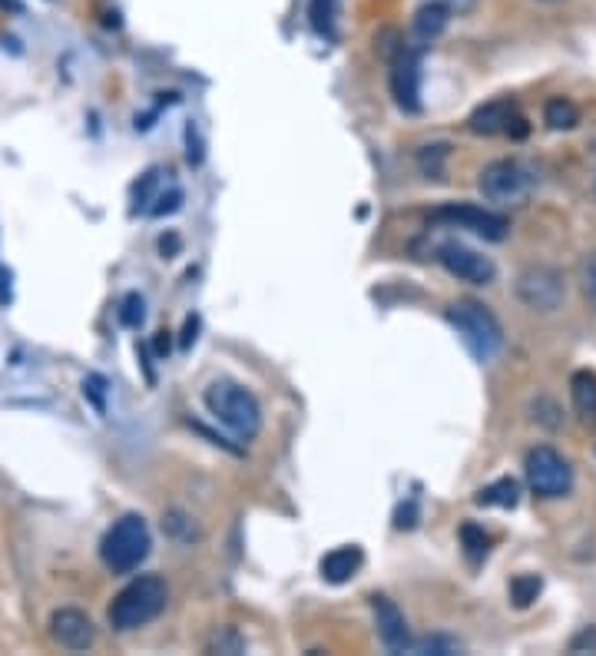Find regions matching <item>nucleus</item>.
<instances>
[{
    "label": "nucleus",
    "instance_id": "1",
    "mask_svg": "<svg viewBox=\"0 0 596 656\" xmlns=\"http://www.w3.org/2000/svg\"><path fill=\"white\" fill-rule=\"evenodd\" d=\"M166 600H169L166 580L156 574H143V577L130 580V584L113 597L106 617H110L113 630L130 633V630L146 627V623H153L159 613L166 610Z\"/></svg>",
    "mask_w": 596,
    "mask_h": 656
},
{
    "label": "nucleus",
    "instance_id": "2",
    "mask_svg": "<svg viewBox=\"0 0 596 656\" xmlns=\"http://www.w3.org/2000/svg\"><path fill=\"white\" fill-rule=\"evenodd\" d=\"M202 401H206L209 415L216 418L219 425H226L239 441H252L262 431V408L246 385L219 378V382H212L206 388Z\"/></svg>",
    "mask_w": 596,
    "mask_h": 656
},
{
    "label": "nucleus",
    "instance_id": "3",
    "mask_svg": "<svg viewBox=\"0 0 596 656\" xmlns=\"http://www.w3.org/2000/svg\"><path fill=\"white\" fill-rule=\"evenodd\" d=\"M447 322L454 325V332L461 335V342L467 345L477 362H491L504 345V328L494 319V312L487 305L474 302V299H461L447 309Z\"/></svg>",
    "mask_w": 596,
    "mask_h": 656
},
{
    "label": "nucleus",
    "instance_id": "4",
    "mask_svg": "<svg viewBox=\"0 0 596 656\" xmlns=\"http://www.w3.org/2000/svg\"><path fill=\"white\" fill-rule=\"evenodd\" d=\"M153 537L140 514H123L100 541V557L113 574H133L136 567L149 557Z\"/></svg>",
    "mask_w": 596,
    "mask_h": 656
},
{
    "label": "nucleus",
    "instance_id": "5",
    "mask_svg": "<svg viewBox=\"0 0 596 656\" xmlns=\"http://www.w3.org/2000/svg\"><path fill=\"white\" fill-rule=\"evenodd\" d=\"M477 186H481L484 199H491V203L520 206L537 193L540 176L534 166H527L520 160H494L491 166H484Z\"/></svg>",
    "mask_w": 596,
    "mask_h": 656
},
{
    "label": "nucleus",
    "instance_id": "6",
    "mask_svg": "<svg viewBox=\"0 0 596 656\" xmlns=\"http://www.w3.org/2000/svg\"><path fill=\"white\" fill-rule=\"evenodd\" d=\"M524 474H527L530 491L537 497H547V501H557V497H567L573 491L570 461L563 458L560 451L547 448V444H537V448L527 451Z\"/></svg>",
    "mask_w": 596,
    "mask_h": 656
},
{
    "label": "nucleus",
    "instance_id": "7",
    "mask_svg": "<svg viewBox=\"0 0 596 656\" xmlns=\"http://www.w3.org/2000/svg\"><path fill=\"white\" fill-rule=\"evenodd\" d=\"M431 226H447V229H467L474 236L487 242H504L510 232V219L494 209L474 206V203H444L428 216Z\"/></svg>",
    "mask_w": 596,
    "mask_h": 656
},
{
    "label": "nucleus",
    "instance_id": "8",
    "mask_svg": "<svg viewBox=\"0 0 596 656\" xmlns=\"http://www.w3.org/2000/svg\"><path fill=\"white\" fill-rule=\"evenodd\" d=\"M563 295H567V285H563V275L550 266H530L520 272L517 279V299L534 312H553L560 309Z\"/></svg>",
    "mask_w": 596,
    "mask_h": 656
},
{
    "label": "nucleus",
    "instance_id": "9",
    "mask_svg": "<svg viewBox=\"0 0 596 656\" xmlns=\"http://www.w3.org/2000/svg\"><path fill=\"white\" fill-rule=\"evenodd\" d=\"M434 259L441 262L447 275H454V279H461V282H471V285H491L497 275L494 259L471 246H464V242H441Z\"/></svg>",
    "mask_w": 596,
    "mask_h": 656
},
{
    "label": "nucleus",
    "instance_id": "10",
    "mask_svg": "<svg viewBox=\"0 0 596 656\" xmlns=\"http://www.w3.org/2000/svg\"><path fill=\"white\" fill-rule=\"evenodd\" d=\"M391 97L404 113H421V54L401 47L391 57Z\"/></svg>",
    "mask_w": 596,
    "mask_h": 656
},
{
    "label": "nucleus",
    "instance_id": "11",
    "mask_svg": "<svg viewBox=\"0 0 596 656\" xmlns=\"http://www.w3.org/2000/svg\"><path fill=\"white\" fill-rule=\"evenodd\" d=\"M50 637L60 643L63 650H90L97 640V627L83 610L63 607L50 617Z\"/></svg>",
    "mask_w": 596,
    "mask_h": 656
},
{
    "label": "nucleus",
    "instance_id": "12",
    "mask_svg": "<svg viewBox=\"0 0 596 656\" xmlns=\"http://www.w3.org/2000/svg\"><path fill=\"white\" fill-rule=\"evenodd\" d=\"M371 613H375V627H378V637L381 643L391 650V653H404L411 650V633H408V620L404 613L398 610L395 600H388L385 594H375L371 597Z\"/></svg>",
    "mask_w": 596,
    "mask_h": 656
},
{
    "label": "nucleus",
    "instance_id": "13",
    "mask_svg": "<svg viewBox=\"0 0 596 656\" xmlns=\"http://www.w3.org/2000/svg\"><path fill=\"white\" fill-rule=\"evenodd\" d=\"M514 116H517V103L510 97H500V100L484 103V107H477L471 113V120H467V130L477 136H497V133H507Z\"/></svg>",
    "mask_w": 596,
    "mask_h": 656
},
{
    "label": "nucleus",
    "instance_id": "14",
    "mask_svg": "<svg viewBox=\"0 0 596 656\" xmlns=\"http://www.w3.org/2000/svg\"><path fill=\"white\" fill-rule=\"evenodd\" d=\"M361 564H365V550H361L358 544H342V547L328 550V554L322 557V564H318V570H322L325 584H348V580L361 570Z\"/></svg>",
    "mask_w": 596,
    "mask_h": 656
},
{
    "label": "nucleus",
    "instance_id": "15",
    "mask_svg": "<svg viewBox=\"0 0 596 656\" xmlns=\"http://www.w3.org/2000/svg\"><path fill=\"white\" fill-rule=\"evenodd\" d=\"M570 398H573V411L580 415V421L587 428H596V372L590 368H580L570 378Z\"/></svg>",
    "mask_w": 596,
    "mask_h": 656
},
{
    "label": "nucleus",
    "instance_id": "16",
    "mask_svg": "<svg viewBox=\"0 0 596 656\" xmlns=\"http://www.w3.org/2000/svg\"><path fill=\"white\" fill-rule=\"evenodd\" d=\"M447 20H451V10L447 7H441V4H424L418 14H414V40H418V47H424V44H434L444 30H447Z\"/></svg>",
    "mask_w": 596,
    "mask_h": 656
},
{
    "label": "nucleus",
    "instance_id": "17",
    "mask_svg": "<svg viewBox=\"0 0 596 656\" xmlns=\"http://www.w3.org/2000/svg\"><path fill=\"white\" fill-rule=\"evenodd\" d=\"M338 10H342V0H312L308 4V24L318 37L338 40Z\"/></svg>",
    "mask_w": 596,
    "mask_h": 656
},
{
    "label": "nucleus",
    "instance_id": "18",
    "mask_svg": "<svg viewBox=\"0 0 596 656\" xmlns=\"http://www.w3.org/2000/svg\"><path fill=\"white\" fill-rule=\"evenodd\" d=\"M517 501H520V484L514 478H497V481L487 484V488L477 491V497H474V504H481V507H504V511L517 507Z\"/></svg>",
    "mask_w": 596,
    "mask_h": 656
},
{
    "label": "nucleus",
    "instance_id": "19",
    "mask_svg": "<svg viewBox=\"0 0 596 656\" xmlns=\"http://www.w3.org/2000/svg\"><path fill=\"white\" fill-rule=\"evenodd\" d=\"M544 123L550 126V130H573V126L580 123V110H577V103L567 100V97H553V100H547V107H544Z\"/></svg>",
    "mask_w": 596,
    "mask_h": 656
},
{
    "label": "nucleus",
    "instance_id": "20",
    "mask_svg": "<svg viewBox=\"0 0 596 656\" xmlns=\"http://www.w3.org/2000/svg\"><path fill=\"white\" fill-rule=\"evenodd\" d=\"M461 544H464L467 560H471V564H481V560L487 557V550H491V537L484 534L481 524L467 521V524L461 527Z\"/></svg>",
    "mask_w": 596,
    "mask_h": 656
},
{
    "label": "nucleus",
    "instance_id": "21",
    "mask_svg": "<svg viewBox=\"0 0 596 656\" xmlns=\"http://www.w3.org/2000/svg\"><path fill=\"white\" fill-rule=\"evenodd\" d=\"M540 590H544V580H540L537 574H517L514 580H510V600H514V607H530L537 597H540Z\"/></svg>",
    "mask_w": 596,
    "mask_h": 656
},
{
    "label": "nucleus",
    "instance_id": "22",
    "mask_svg": "<svg viewBox=\"0 0 596 656\" xmlns=\"http://www.w3.org/2000/svg\"><path fill=\"white\" fill-rule=\"evenodd\" d=\"M143 319H146V302H143V295H140V292L123 295V302H120V322H123L126 328H140Z\"/></svg>",
    "mask_w": 596,
    "mask_h": 656
},
{
    "label": "nucleus",
    "instance_id": "23",
    "mask_svg": "<svg viewBox=\"0 0 596 656\" xmlns=\"http://www.w3.org/2000/svg\"><path fill=\"white\" fill-rule=\"evenodd\" d=\"M156 183H159V173L156 169H149V173L140 179V186H136V206H133V213L140 209V203H143V209H153V206H146V203H156Z\"/></svg>",
    "mask_w": 596,
    "mask_h": 656
},
{
    "label": "nucleus",
    "instance_id": "24",
    "mask_svg": "<svg viewBox=\"0 0 596 656\" xmlns=\"http://www.w3.org/2000/svg\"><path fill=\"white\" fill-rule=\"evenodd\" d=\"M580 285H583V295L587 302L596 309V256H587L580 262Z\"/></svg>",
    "mask_w": 596,
    "mask_h": 656
},
{
    "label": "nucleus",
    "instance_id": "25",
    "mask_svg": "<svg viewBox=\"0 0 596 656\" xmlns=\"http://www.w3.org/2000/svg\"><path fill=\"white\" fill-rule=\"evenodd\" d=\"M179 203H183V189H169V193H159L156 196V203H153V209H149V213L153 216H166V213H176L179 209Z\"/></svg>",
    "mask_w": 596,
    "mask_h": 656
},
{
    "label": "nucleus",
    "instance_id": "26",
    "mask_svg": "<svg viewBox=\"0 0 596 656\" xmlns=\"http://www.w3.org/2000/svg\"><path fill=\"white\" fill-rule=\"evenodd\" d=\"M212 650H219V653H242V650H246V640H242L236 630L226 627V630H222V637L212 640Z\"/></svg>",
    "mask_w": 596,
    "mask_h": 656
},
{
    "label": "nucleus",
    "instance_id": "27",
    "mask_svg": "<svg viewBox=\"0 0 596 656\" xmlns=\"http://www.w3.org/2000/svg\"><path fill=\"white\" fill-rule=\"evenodd\" d=\"M103 391H106V382L100 375H90L87 382H83V395H87L93 405H97V411H103L106 405H103Z\"/></svg>",
    "mask_w": 596,
    "mask_h": 656
},
{
    "label": "nucleus",
    "instance_id": "28",
    "mask_svg": "<svg viewBox=\"0 0 596 656\" xmlns=\"http://www.w3.org/2000/svg\"><path fill=\"white\" fill-rule=\"evenodd\" d=\"M457 643L454 640H444V637H428L421 640L418 647H414V653H454Z\"/></svg>",
    "mask_w": 596,
    "mask_h": 656
},
{
    "label": "nucleus",
    "instance_id": "29",
    "mask_svg": "<svg viewBox=\"0 0 596 656\" xmlns=\"http://www.w3.org/2000/svg\"><path fill=\"white\" fill-rule=\"evenodd\" d=\"M196 332H199V319H196V315H189L186 328H183V348H189V345L196 342Z\"/></svg>",
    "mask_w": 596,
    "mask_h": 656
},
{
    "label": "nucleus",
    "instance_id": "30",
    "mask_svg": "<svg viewBox=\"0 0 596 656\" xmlns=\"http://www.w3.org/2000/svg\"><path fill=\"white\" fill-rule=\"evenodd\" d=\"M580 647H596V630H593V633H590V630H583L580 637L570 643V650H573V653H577Z\"/></svg>",
    "mask_w": 596,
    "mask_h": 656
},
{
    "label": "nucleus",
    "instance_id": "31",
    "mask_svg": "<svg viewBox=\"0 0 596 656\" xmlns=\"http://www.w3.org/2000/svg\"><path fill=\"white\" fill-rule=\"evenodd\" d=\"M431 4H441L447 10H467V7H474V0H431Z\"/></svg>",
    "mask_w": 596,
    "mask_h": 656
}]
</instances>
